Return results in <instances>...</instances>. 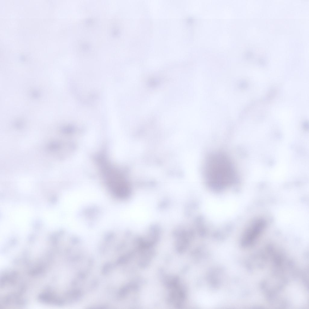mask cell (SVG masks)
Wrapping results in <instances>:
<instances>
[{
	"instance_id": "7a4b0ae2",
	"label": "cell",
	"mask_w": 309,
	"mask_h": 309,
	"mask_svg": "<svg viewBox=\"0 0 309 309\" xmlns=\"http://www.w3.org/2000/svg\"><path fill=\"white\" fill-rule=\"evenodd\" d=\"M266 222L264 219L257 218L249 224L243 234L241 240L242 247H246L251 246L265 229Z\"/></svg>"
},
{
	"instance_id": "6da1fadb",
	"label": "cell",
	"mask_w": 309,
	"mask_h": 309,
	"mask_svg": "<svg viewBox=\"0 0 309 309\" xmlns=\"http://www.w3.org/2000/svg\"><path fill=\"white\" fill-rule=\"evenodd\" d=\"M202 169L204 180L213 190H223L233 185L238 181L234 163L225 152L216 151L209 153L205 160Z\"/></svg>"
},
{
	"instance_id": "3957f363",
	"label": "cell",
	"mask_w": 309,
	"mask_h": 309,
	"mask_svg": "<svg viewBox=\"0 0 309 309\" xmlns=\"http://www.w3.org/2000/svg\"><path fill=\"white\" fill-rule=\"evenodd\" d=\"M223 272L220 268H214L209 271L207 280L211 287L214 289H217L221 284Z\"/></svg>"
}]
</instances>
